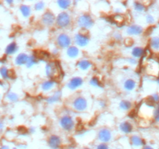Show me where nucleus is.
Segmentation results:
<instances>
[{
  "instance_id": "obj_4",
  "label": "nucleus",
  "mask_w": 159,
  "mask_h": 149,
  "mask_svg": "<svg viewBox=\"0 0 159 149\" xmlns=\"http://www.w3.org/2000/svg\"><path fill=\"white\" fill-rule=\"evenodd\" d=\"M72 107H73V108H74L75 110L79 111V112H82V111L85 110L88 107L87 100H85L84 97L79 96V97H77V98L73 101Z\"/></svg>"
},
{
  "instance_id": "obj_28",
  "label": "nucleus",
  "mask_w": 159,
  "mask_h": 149,
  "mask_svg": "<svg viewBox=\"0 0 159 149\" xmlns=\"http://www.w3.org/2000/svg\"><path fill=\"white\" fill-rule=\"evenodd\" d=\"M37 63V58H35V56H34V55L29 56L28 61H27V62H26V65L27 68H31V67H33L34 65H35Z\"/></svg>"
},
{
  "instance_id": "obj_48",
  "label": "nucleus",
  "mask_w": 159,
  "mask_h": 149,
  "mask_svg": "<svg viewBox=\"0 0 159 149\" xmlns=\"http://www.w3.org/2000/svg\"><path fill=\"white\" fill-rule=\"evenodd\" d=\"M158 83H159V79H158Z\"/></svg>"
},
{
  "instance_id": "obj_18",
  "label": "nucleus",
  "mask_w": 159,
  "mask_h": 149,
  "mask_svg": "<svg viewBox=\"0 0 159 149\" xmlns=\"http://www.w3.org/2000/svg\"><path fill=\"white\" fill-rule=\"evenodd\" d=\"M54 85H55V82L54 80H47V81L44 82L41 84V89H42L43 91L48 92L51 91Z\"/></svg>"
},
{
  "instance_id": "obj_49",
  "label": "nucleus",
  "mask_w": 159,
  "mask_h": 149,
  "mask_svg": "<svg viewBox=\"0 0 159 149\" xmlns=\"http://www.w3.org/2000/svg\"></svg>"
},
{
  "instance_id": "obj_37",
  "label": "nucleus",
  "mask_w": 159,
  "mask_h": 149,
  "mask_svg": "<svg viewBox=\"0 0 159 149\" xmlns=\"http://www.w3.org/2000/svg\"><path fill=\"white\" fill-rule=\"evenodd\" d=\"M146 21L148 24H152L155 23V19H154V17L151 15H148L146 16Z\"/></svg>"
},
{
  "instance_id": "obj_26",
  "label": "nucleus",
  "mask_w": 159,
  "mask_h": 149,
  "mask_svg": "<svg viewBox=\"0 0 159 149\" xmlns=\"http://www.w3.org/2000/svg\"><path fill=\"white\" fill-rule=\"evenodd\" d=\"M131 107V102L128 100H122L120 103V108L122 110H128Z\"/></svg>"
},
{
  "instance_id": "obj_7",
  "label": "nucleus",
  "mask_w": 159,
  "mask_h": 149,
  "mask_svg": "<svg viewBox=\"0 0 159 149\" xmlns=\"http://www.w3.org/2000/svg\"><path fill=\"white\" fill-rule=\"evenodd\" d=\"M98 138L102 143L106 144L112 139L111 131L107 128H102L98 133Z\"/></svg>"
},
{
  "instance_id": "obj_13",
  "label": "nucleus",
  "mask_w": 159,
  "mask_h": 149,
  "mask_svg": "<svg viewBox=\"0 0 159 149\" xmlns=\"http://www.w3.org/2000/svg\"><path fill=\"white\" fill-rule=\"evenodd\" d=\"M142 32L143 28L138 25H131L127 29V33L130 35H140Z\"/></svg>"
},
{
  "instance_id": "obj_27",
  "label": "nucleus",
  "mask_w": 159,
  "mask_h": 149,
  "mask_svg": "<svg viewBox=\"0 0 159 149\" xmlns=\"http://www.w3.org/2000/svg\"><path fill=\"white\" fill-rule=\"evenodd\" d=\"M150 45L152 49L159 50V37H152L150 41Z\"/></svg>"
},
{
  "instance_id": "obj_14",
  "label": "nucleus",
  "mask_w": 159,
  "mask_h": 149,
  "mask_svg": "<svg viewBox=\"0 0 159 149\" xmlns=\"http://www.w3.org/2000/svg\"><path fill=\"white\" fill-rule=\"evenodd\" d=\"M28 58H29V56L26 54H19V55H17V57L15 59L16 64H17V65H24V64H26L28 61Z\"/></svg>"
},
{
  "instance_id": "obj_15",
  "label": "nucleus",
  "mask_w": 159,
  "mask_h": 149,
  "mask_svg": "<svg viewBox=\"0 0 159 149\" xmlns=\"http://www.w3.org/2000/svg\"><path fill=\"white\" fill-rule=\"evenodd\" d=\"M120 130L124 134H130L133 130V126L129 122H123L120 124Z\"/></svg>"
},
{
  "instance_id": "obj_46",
  "label": "nucleus",
  "mask_w": 159,
  "mask_h": 149,
  "mask_svg": "<svg viewBox=\"0 0 159 149\" xmlns=\"http://www.w3.org/2000/svg\"><path fill=\"white\" fill-rule=\"evenodd\" d=\"M13 149H17V148H13Z\"/></svg>"
},
{
  "instance_id": "obj_5",
  "label": "nucleus",
  "mask_w": 159,
  "mask_h": 149,
  "mask_svg": "<svg viewBox=\"0 0 159 149\" xmlns=\"http://www.w3.org/2000/svg\"><path fill=\"white\" fill-rule=\"evenodd\" d=\"M57 44L62 48H68L71 46L72 40L70 37L66 34H60L57 37Z\"/></svg>"
},
{
  "instance_id": "obj_36",
  "label": "nucleus",
  "mask_w": 159,
  "mask_h": 149,
  "mask_svg": "<svg viewBox=\"0 0 159 149\" xmlns=\"http://www.w3.org/2000/svg\"><path fill=\"white\" fill-rule=\"evenodd\" d=\"M34 8L37 11H41L44 8V2H38L34 5Z\"/></svg>"
},
{
  "instance_id": "obj_2",
  "label": "nucleus",
  "mask_w": 159,
  "mask_h": 149,
  "mask_svg": "<svg viewBox=\"0 0 159 149\" xmlns=\"http://www.w3.org/2000/svg\"><path fill=\"white\" fill-rule=\"evenodd\" d=\"M94 24L93 19L92 16L87 13L82 14L78 19V25L82 29H89L91 28Z\"/></svg>"
},
{
  "instance_id": "obj_31",
  "label": "nucleus",
  "mask_w": 159,
  "mask_h": 149,
  "mask_svg": "<svg viewBox=\"0 0 159 149\" xmlns=\"http://www.w3.org/2000/svg\"><path fill=\"white\" fill-rule=\"evenodd\" d=\"M35 58H40L41 60H46L50 58V55L47 52L44 51H40L37 53V56H35Z\"/></svg>"
},
{
  "instance_id": "obj_23",
  "label": "nucleus",
  "mask_w": 159,
  "mask_h": 149,
  "mask_svg": "<svg viewBox=\"0 0 159 149\" xmlns=\"http://www.w3.org/2000/svg\"><path fill=\"white\" fill-rule=\"evenodd\" d=\"M18 50V47L16 43H11L6 48V54H13Z\"/></svg>"
},
{
  "instance_id": "obj_25",
  "label": "nucleus",
  "mask_w": 159,
  "mask_h": 149,
  "mask_svg": "<svg viewBox=\"0 0 159 149\" xmlns=\"http://www.w3.org/2000/svg\"><path fill=\"white\" fill-rule=\"evenodd\" d=\"M58 6L62 9H67L70 7L72 2L69 0H58L57 2Z\"/></svg>"
},
{
  "instance_id": "obj_34",
  "label": "nucleus",
  "mask_w": 159,
  "mask_h": 149,
  "mask_svg": "<svg viewBox=\"0 0 159 149\" xmlns=\"http://www.w3.org/2000/svg\"><path fill=\"white\" fill-rule=\"evenodd\" d=\"M113 19H114V21L117 24H123V21H124V17L122 15H120V14H117V15H116L113 17Z\"/></svg>"
},
{
  "instance_id": "obj_24",
  "label": "nucleus",
  "mask_w": 159,
  "mask_h": 149,
  "mask_svg": "<svg viewBox=\"0 0 159 149\" xmlns=\"http://www.w3.org/2000/svg\"><path fill=\"white\" fill-rule=\"evenodd\" d=\"M19 9H20V12H21L23 16L26 17V18L30 16V14H31V9H30V7L29 6L22 5Z\"/></svg>"
},
{
  "instance_id": "obj_40",
  "label": "nucleus",
  "mask_w": 159,
  "mask_h": 149,
  "mask_svg": "<svg viewBox=\"0 0 159 149\" xmlns=\"http://www.w3.org/2000/svg\"><path fill=\"white\" fill-rule=\"evenodd\" d=\"M128 62H129L130 64H137V61L135 60V58H129L128 59Z\"/></svg>"
},
{
  "instance_id": "obj_19",
  "label": "nucleus",
  "mask_w": 159,
  "mask_h": 149,
  "mask_svg": "<svg viewBox=\"0 0 159 149\" xmlns=\"http://www.w3.org/2000/svg\"><path fill=\"white\" fill-rule=\"evenodd\" d=\"M136 87V82L134 79H127L124 83H123V88L127 91H132L134 90Z\"/></svg>"
},
{
  "instance_id": "obj_9",
  "label": "nucleus",
  "mask_w": 159,
  "mask_h": 149,
  "mask_svg": "<svg viewBox=\"0 0 159 149\" xmlns=\"http://www.w3.org/2000/svg\"><path fill=\"white\" fill-rule=\"evenodd\" d=\"M56 20V18L54 16L53 13L50 12V11H47L46 13H44L42 16V19H41V21H42L43 24L45 26H52L54 22Z\"/></svg>"
},
{
  "instance_id": "obj_17",
  "label": "nucleus",
  "mask_w": 159,
  "mask_h": 149,
  "mask_svg": "<svg viewBox=\"0 0 159 149\" xmlns=\"http://www.w3.org/2000/svg\"><path fill=\"white\" fill-rule=\"evenodd\" d=\"M62 98V92L61 91H57L55 93H54L53 95H51V96H49L48 98L47 99V102L50 104L52 103H55V102H58Z\"/></svg>"
},
{
  "instance_id": "obj_10",
  "label": "nucleus",
  "mask_w": 159,
  "mask_h": 149,
  "mask_svg": "<svg viewBox=\"0 0 159 149\" xmlns=\"http://www.w3.org/2000/svg\"><path fill=\"white\" fill-rule=\"evenodd\" d=\"M49 147L51 149H58L62 145V140L57 135H51L48 138Z\"/></svg>"
},
{
  "instance_id": "obj_45",
  "label": "nucleus",
  "mask_w": 159,
  "mask_h": 149,
  "mask_svg": "<svg viewBox=\"0 0 159 149\" xmlns=\"http://www.w3.org/2000/svg\"><path fill=\"white\" fill-rule=\"evenodd\" d=\"M83 149H90V148H83Z\"/></svg>"
},
{
  "instance_id": "obj_39",
  "label": "nucleus",
  "mask_w": 159,
  "mask_h": 149,
  "mask_svg": "<svg viewBox=\"0 0 159 149\" xmlns=\"http://www.w3.org/2000/svg\"><path fill=\"white\" fill-rule=\"evenodd\" d=\"M96 149H109V147L108 145L105 144V143H101V144L97 145Z\"/></svg>"
},
{
  "instance_id": "obj_47",
  "label": "nucleus",
  "mask_w": 159,
  "mask_h": 149,
  "mask_svg": "<svg viewBox=\"0 0 159 149\" xmlns=\"http://www.w3.org/2000/svg\"><path fill=\"white\" fill-rule=\"evenodd\" d=\"M116 149H120V148H116Z\"/></svg>"
},
{
  "instance_id": "obj_11",
  "label": "nucleus",
  "mask_w": 159,
  "mask_h": 149,
  "mask_svg": "<svg viewBox=\"0 0 159 149\" xmlns=\"http://www.w3.org/2000/svg\"><path fill=\"white\" fill-rule=\"evenodd\" d=\"M147 72L151 75L158 76L159 75V64L156 62H150L146 68Z\"/></svg>"
},
{
  "instance_id": "obj_16",
  "label": "nucleus",
  "mask_w": 159,
  "mask_h": 149,
  "mask_svg": "<svg viewBox=\"0 0 159 149\" xmlns=\"http://www.w3.org/2000/svg\"><path fill=\"white\" fill-rule=\"evenodd\" d=\"M67 55L71 58H77L79 54V48L75 46H70L68 47L67 49Z\"/></svg>"
},
{
  "instance_id": "obj_8",
  "label": "nucleus",
  "mask_w": 159,
  "mask_h": 149,
  "mask_svg": "<svg viewBox=\"0 0 159 149\" xmlns=\"http://www.w3.org/2000/svg\"><path fill=\"white\" fill-rule=\"evenodd\" d=\"M74 42L79 47H85L89 44V38L87 35L83 33H78L74 36Z\"/></svg>"
},
{
  "instance_id": "obj_43",
  "label": "nucleus",
  "mask_w": 159,
  "mask_h": 149,
  "mask_svg": "<svg viewBox=\"0 0 159 149\" xmlns=\"http://www.w3.org/2000/svg\"><path fill=\"white\" fill-rule=\"evenodd\" d=\"M143 149H153V148L151 147H150V146H145Z\"/></svg>"
},
{
  "instance_id": "obj_1",
  "label": "nucleus",
  "mask_w": 159,
  "mask_h": 149,
  "mask_svg": "<svg viewBox=\"0 0 159 149\" xmlns=\"http://www.w3.org/2000/svg\"><path fill=\"white\" fill-rule=\"evenodd\" d=\"M45 72H46V74L47 77L55 80L61 76L62 70H61V67H60L58 62H50L46 65Z\"/></svg>"
},
{
  "instance_id": "obj_42",
  "label": "nucleus",
  "mask_w": 159,
  "mask_h": 149,
  "mask_svg": "<svg viewBox=\"0 0 159 149\" xmlns=\"http://www.w3.org/2000/svg\"><path fill=\"white\" fill-rule=\"evenodd\" d=\"M0 149H9L8 146H2V148H0Z\"/></svg>"
},
{
  "instance_id": "obj_33",
  "label": "nucleus",
  "mask_w": 159,
  "mask_h": 149,
  "mask_svg": "<svg viewBox=\"0 0 159 149\" xmlns=\"http://www.w3.org/2000/svg\"><path fill=\"white\" fill-rule=\"evenodd\" d=\"M0 74L2 76V78H4V79H8L9 77V72L5 67L1 68V69H0Z\"/></svg>"
},
{
  "instance_id": "obj_32",
  "label": "nucleus",
  "mask_w": 159,
  "mask_h": 149,
  "mask_svg": "<svg viewBox=\"0 0 159 149\" xmlns=\"http://www.w3.org/2000/svg\"><path fill=\"white\" fill-rule=\"evenodd\" d=\"M134 8L137 12H143L145 9V6L140 2H134Z\"/></svg>"
},
{
  "instance_id": "obj_3",
  "label": "nucleus",
  "mask_w": 159,
  "mask_h": 149,
  "mask_svg": "<svg viewBox=\"0 0 159 149\" xmlns=\"http://www.w3.org/2000/svg\"><path fill=\"white\" fill-rule=\"evenodd\" d=\"M56 24L61 28H65L71 24V16L67 12H62L57 15Z\"/></svg>"
},
{
  "instance_id": "obj_21",
  "label": "nucleus",
  "mask_w": 159,
  "mask_h": 149,
  "mask_svg": "<svg viewBox=\"0 0 159 149\" xmlns=\"http://www.w3.org/2000/svg\"><path fill=\"white\" fill-rule=\"evenodd\" d=\"M130 142L135 147H140L144 145V141L141 138L137 135H134L130 138Z\"/></svg>"
},
{
  "instance_id": "obj_35",
  "label": "nucleus",
  "mask_w": 159,
  "mask_h": 149,
  "mask_svg": "<svg viewBox=\"0 0 159 149\" xmlns=\"http://www.w3.org/2000/svg\"><path fill=\"white\" fill-rule=\"evenodd\" d=\"M149 101L151 102V103H155V102H159V95L157 93L155 94H153V95H151L150 97H149Z\"/></svg>"
},
{
  "instance_id": "obj_22",
  "label": "nucleus",
  "mask_w": 159,
  "mask_h": 149,
  "mask_svg": "<svg viewBox=\"0 0 159 149\" xmlns=\"http://www.w3.org/2000/svg\"><path fill=\"white\" fill-rule=\"evenodd\" d=\"M144 49H143L142 47H134V49L132 50L131 52L132 55H133V57H134V58H140V57H142V56L144 55Z\"/></svg>"
},
{
  "instance_id": "obj_12",
  "label": "nucleus",
  "mask_w": 159,
  "mask_h": 149,
  "mask_svg": "<svg viewBox=\"0 0 159 149\" xmlns=\"http://www.w3.org/2000/svg\"><path fill=\"white\" fill-rule=\"evenodd\" d=\"M83 80L80 77H74L68 83V88L71 90H74L82 85Z\"/></svg>"
},
{
  "instance_id": "obj_20",
  "label": "nucleus",
  "mask_w": 159,
  "mask_h": 149,
  "mask_svg": "<svg viewBox=\"0 0 159 149\" xmlns=\"http://www.w3.org/2000/svg\"><path fill=\"white\" fill-rule=\"evenodd\" d=\"M77 65H78V68H79V69L85 71L88 70V69L92 66V63L89 62V61H88V60L83 59L79 61V62H78Z\"/></svg>"
},
{
  "instance_id": "obj_29",
  "label": "nucleus",
  "mask_w": 159,
  "mask_h": 149,
  "mask_svg": "<svg viewBox=\"0 0 159 149\" xmlns=\"http://www.w3.org/2000/svg\"><path fill=\"white\" fill-rule=\"evenodd\" d=\"M7 99H8L9 101L11 102H16L19 100V96L17 94H16L15 92H9L8 94H7Z\"/></svg>"
},
{
  "instance_id": "obj_30",
  "label": "nucleus",
  "mask_w": 159,
  "mask_h": 149,
  "mask_svg": "<svg viewBox=\"0 0 159 149\" xmlns=\"http://www.w3.org/2000/svg\"><path fill=\"white\" fill-rule=\"evenodd\" d=\"M89 83H90V85H92V86H94V87L100 88L101 86H102L101 82H100V80H99V79H98V78H96V77H93V78H92L91 80H90V82H89Z\"/></svg>"
},
{
  "instance_id": "obj_6",
  "label": "nucleus",
  "mask_w": 159,
  "mask_h": 149,
  "mask_svg": "<svg viewBox=\"0 0 159 149\" xmlns=\"http://www.w3.org/2000/svg\"><path fill=\"white\" fill-rule=\"evenodd\" d=\"M60 125L64 130L70 131L74 127V122L70 116H64L60 120Z\"/></svg>"
},
{
  "instance_id": "obj_41",
  "label": "nucleus",
  "mask_w": 159,
  "mask_h": 149,
  "mask_svg": "<svg viewBox=\"0 0 159 149\" xmlns=\"http://www.w3.org/2000/svg\"><path fill=\"white\" fill-rule=\"evenodd\" d=\"M2 130H3V124L2 121H0V133L2 132Z\"/></svg>"
},
{
  "instance_id": "obj_38",
  "label": "nucleus",
  "mask_w": 159,
  "mask_h": 149,
  "mask_svg": "<svg viewBox=\"0 0 159 149\" xmlns=\"http://www.w3.org/2000/svg\"><path fill=\"white\" fill-rule=\"evenodd\" d=\"M154 117H155V120L156 121L159 122V107H158L154 112Z\"/></svg>"
},
{
  "instance_id": "obj_44",
  "label": "nucleus",
  "mask_w": 159,
  "mask_h": 149,
  "mask_svg": "<svg viewBox=\"0 0 159 149\" xmlns=\"http://www.w3.org/2000/svg\"><path fill=\"white\" fill-rule=\"evenodd\" d=\"M29 130H30V132H31V133H34V128H31Z\"/></svg>"
}]
</instances>
